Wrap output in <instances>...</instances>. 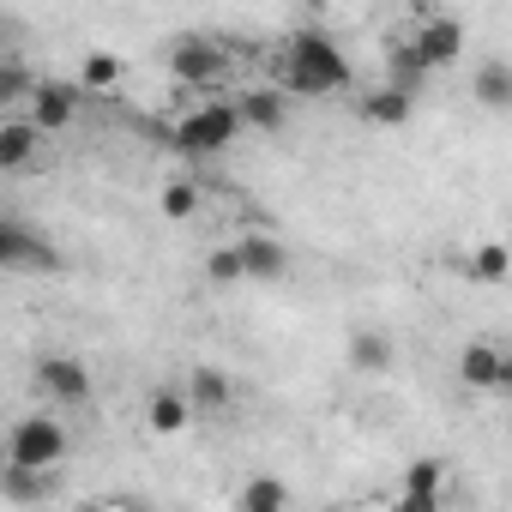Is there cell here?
Instances as JSON below:
<instances>
[{
  "mask_svg": "<svg viewBox=\"0 0 512 512\" xmlns=\"http://www.w3.org/2000/svg\"><path fill=\"white\" fill-rule=\"evenodd\" d=\"M37 386L55 398V404H67V410H79V404H91V368L79 362V356H37Z\"/></svg>",
  "mask_w": 512,
  "mask_h": 512,
  "instance_id": "5b68a950",
  "label": "cell"
},
{
  "mask_svg": "<svg viewBox=\"0 0 512 512\" xmlns=\"http://www.w3.org/2000/svg\"><path fill=\"white\" fill-rule=\"evenodd\" d=\"M290 506V488L278 482V476H253V482H241V494H235V512H284Z\"/></svg>",
  "mask_w": 512,
  "mask_h": 512,
  "instance_id": "ac0fdd59",
  "label": "cell"
},
{
  "mask_svg": "<svg viewBox=\"0 0 512 512\" xmlns=\"http://www.w3.org/2000/svg\"><path fill=\"white\" fill-rule=\"evenodd\" d=\"M205 278L211 284H241V253L235 247H211L205 253Z\"/></svg>",
  "mask_w": 512,
  "mask_h": 512,
  "instance_id": "d4e9b609",
  "label": "cell"
},
{
  "mask_svg": "<svg viewBox=\"0 0 512 512\" xmlns=\"http://www.w3.org/2000/svg\"><path fill=\"white\" fill-rule=\"evenodd\" d=\"M157 205H163V217H175V223H187V217L199 211V187H193L187 175H175V181H163V193H157Z\"/></svg>",
  "mask_w": 512,
  "mask_h": 512,
  "instance_id": "cb8c5ba5",
  "label": "cell"
},
{
  "mask_svg": "<svg viewBox=\"0 0 512 512\" xmlns=\"http://www.w3.org/2000/svg\"><path fill=\"white\" fill-rule=\"evenodd\" d=\"M31 85H37V79H31L25 67H0V103H25Z\"/></svg>",
  "mask_w": 512,
  "mask_h": 512,
  "instance_id": "484cf974",
  "label": "cell"
},
{
  "mask_svg": "<svg viewBox=\"0 0 512 512\" xmlns=\"http://www.w3.org/2000/svg\"><path fill=\"white\" fill-rule=\"evenodd\" d=\"M73 115H79V85H55V79L31 85V97H25V121H31L43 139L61 133V127H73Z\"/></svg>",
  "mask_w": 512,
  "mask_h": 512,
  "instance_id": "52a82bcc",
  "label": "cell"
},
{
  "mask_svg": "<svg viewBox=\"0 0 512 512\" xmlns=\"http://www.w3.org/2000/svg\"><path fill=\"white\" fill-rule=\"evenodd\" d=\"M145 428H151L157 440H175V434H187V428H193V404H187V392H175V386H157V392L145 398Z\"/></svg>",
  "mask_w": 512,
  "mask_h": 512,
  "instance_id": "7c38bea8",
  "label": "cell"
},
{
  "mask_svg": "<svg viewBox=\"0 0 512 512\" xmlns=\"http://www.w3.org/2000/svg\"><path fill=\"white\" fill-rule=\"evenodd\" d=\"M235 253H241V278H253V284H278V278L290 272V253H284V241H272V235H241Z\"/></svg>",
  "mask_w": 512,
  "mask_h": 512,
  "instance_id": "8fae6325",
  "label": "cell"
},
{
  "mask_svg": "<svg viewBox=\"0 0 512 512\" xmlns=\"http://www.w3.org/2000/svg\"><path fill=\"white\" fill-rule=\"evenodd\" d=\"M235 115H241V127H253V133H284V121H290V91H284V85H253V91L235 97Z\"/></svg>",
  "mask_w": 512,
  "mask_h": 512,
  "instance_id": "9c48e42d",
  "label": "cell"
},
{
  "mask_svg": "<svg viewBox=\"0 0 512 512\" xmlns=\"http://www.w3.org/2000/svg\"><path fill=\"white\" fill-rule=\"evenodd\" d=\"M410 115H416V97L398 91V85H374V91L362 97V121H368V127H404Z\"/></svg>",
  "mask_w": 512,
  "mask_h": 512,
  "instance_id": "2e32d148",
  "label": "cell"
},
{
  "mask_svg": "<svg viewBox=\"0 0 512 512\" xmlns=\"http://www.w3.org/2000/svg\"><path fill=\"white\" fill-rule=\"evenodd\" d=\"M314 7H326V0H314Z\"/></svg>",
  "mask_w": 512,
  "mask_h": 512,
  "instance_id": "4316f807",
  "label": "cell"
},
{
  "mask_svg": "<svg viewBox=\"0 0 512 512\" xmlns=\"http://www.w3.org/2000/svg\"><path fill=\"white\" fill-rule=\"evenodd\" d=\"M19 266H55V247L49 241H37L25 223H13V217H0V272H19Z\"/></svg>",
  "mask_w": 512,
  "mask_h": 512,
  "instance_id": "30bf717a",
  "label": "cell"
},
{
  "mask_svg": "<svg viewBox=\"0 0 512 512\" xmlns=\"http://www.w3.org/2000/svg\"><path fill=\"white\" fill-rule=\"evenodd\" d=\"M37 151H43V133H37L25 115L0 121V169H31V163H37Z\"/></svg>",
  "mask_w": 512,
  "mask_h": 512,
  "instance_id": "9a60e30c",
  "label": "cell"
},
{
  "mask_svg": "<svg viewBox=\"0 0 512 512\" xmlns=\"http://www.w3.org/2000/svg\"><path fill=\"white\" fill-rule=\"evenodd\" d=\"M422 79H428V67H422V55L410 49V43H398L392 55H386V85H398V91H422Z\"/></svg>",
  "mask_w": 512,
  "mask_h": 512,
  "instance_id": "ffe728a7",
  "label": "cell"
},
{
  "mask_svg": "<svg viewBox=\"0 0 512 512\" xmlns=\"http://www.w3.org/2000/svg\"><path fill=\"white\" fill-rule=\"evenodd\" d=\"M121 85V61L109 55V49H91L85 61H79V97L91 91V97H109Z\"/></svg>",
  "mask_w": 512,
  "mask_h": 512,
  "instance_id": "d6986e66",
  "label": "cell"
},
{
  "mask_svg": "<svg viewBox=\"0 0 512 512\" xmlns=\"http://www.w3.org/2000/svg\"><path fill=\"white\" fill-rule=\"evenodd\" d=\"M350 368H356V374H386V368H392V344H386L380 332H356V338H350Z\"/></svg>",
  "mask_w": 512,
  "mask_h": 512,
  "instance_id": "44dd1931",
  "label": "cell"
},
{
  "mask_svg": "<svg viewBox=\"0 0 512 512\" xmlns=\"http://www.w3.org/2000/svg\"><path fill=\"white\" fill-rule=\"evenodd\" d=\"M241 133H247V127H241V115H235L229 97H211V103H199V109H187V115L175 121V145L193 151V157H217V151H229Z\"/></svg>",
  "mask_w": 512,
  "mask_h": 512,
  "instance_id": "7a4b0ae2",
  "label": "cell"
},
{
  "mask_svg": "<svg viewBox=\"0 0 512 512\" xmlns=\"http://www.w3.org/2000/svg\"><path fill=\"white\" fill-rule=\"evenodd\" d=\"M458 380L476 386V392H506V386H512V356H506L500 344H464Z\"/></svg>",
  "mask_w": 512,
  "mask_h": 512,
  "instance_id": "ba28073f",
  "label": "cell"
},
{
  "mask_svg": "<svg viewBox=\"0 0 512 512\" xmlns=\"http://www.w3.org/2000/svg\"><path fill=\"white\" fill-rule=\"evenodd\" d=\"M169 73H175L181 85H199V91H217V85H229V79H235V55H229L223 43H205V37H187V43H175V49H169Z\"/></svg>",
  "mask_w": 512,
  "mask_h": 512,
  "instance_id": "277c9868",
  "label": "cell"
},
{
  "mask_svg": "<svg viewBox=\"0 0 512 512\" xmlns=\"http://www.w3.org/2000/svg\"><path fill=\"white\" fill-rule=\"evenodd\" d=\"M73 434L55 422V416H19L13 434H7V464H25V470H55L67 458Z\"/></svg>",
  "mask_w": 512,
  "mask_h": 512,
  "instance_id": "3957f363",
  "label": "cell"
},
{
  "mask_svg": "<svg viewBox=\"0 0 512 512\" xmlns=\"http://www.w3.org/2000/svg\"><path fill=\"white\" fill-rule=\"evenodd\" d=\"M470 85H476V103H482V109H494V115L512 109V67H506V61H482Z\"/></svg>",
  "mask_w": 512,
  "mask_h": 512,
  "instance_id": "e0dca14e",
  "label": "cell"
},
{
  "mask_svg": "<svg viewBox=\"0 0 512 512\" xmlns=\"http://www.w3.org/2000/svg\"><path fill=\"white\" fill-rule=\"evenodd\" d=\"M506 266H512L506 241H482V247L470 253V278H476V284H506Z\"/></svg>",
  "mask_w": 512,
  "mask_h": 512,
  "instance_id": "603a6c76",
  "label": "cell"
},
{
  "mask_svg": "<svg viewBox=\"0 0 512 512\" xmlns=\"http://www.w3.org/2000/svg\"><path fill=\"white\" fill-rule=\"evenodd\" d=\"M404 43L422 55V67H428V73L458 67V61H464V25H458V19H422Z\"/></svg>",
  "mask_w": 512,
  "mask_h": 512,
  "instance_id": "8992f818",
  "label": "cell"
},
{
  "mask_svg": "<svg viewBox=\"0 0 512 512\" xmlns=\"http://www.w3.org/2000/svg\"><path fill=\"white\" fill-rule=\"evenodd\" d=\"M440 488H446V464L440 458H422L404 470V494H398V512H440Z\"/></svg>",
  "mask_w": 512,
  "mask_h": 512,
  "instance_id": "4fadbf2b",
  "label": "cell"
},
{
  "mask_svg": "<svg viewBox=\"0 0 512 512\" xmlns=\"http://www.w3.org/2000/svg\"><path fill=\"white\" fill-rule=\"evenodd\" d=\"M0 488H7L13 500H43L55 482H49V470H25V464H0Z\"/></svg>",
  "mask_w": 512,
  "mask_h": 512,
  "instance_id": "7402d4cb",
  "label": "cell"
},
{
  "mask_svg": "<svg viewBox=\"0 0 512 512\" xmlns=\"http://www.w3.org/2000/svg\"><path fill=\"white\" fill-rule=\"evenodd\" d=\"M187 404H193V416H223V410L235 404L229 374H223V368H211V362H199V368L187 374Z\"/></svg>",
  "mask_w": 512,
  "mask_h": 512,
  "instance_id": "5bb4252c",
  "label": "cell"
},
{
  "mask_svg": "<svg viewBox=\"0 0 512 512\" xmlns=\"http://www.w3.org/2000/svg\"><path fill=\"white\" fill-rule=\"evenodd\" d=\"M278 85L290 97H338L350 91V55L326 31H296L278 55Z\"/></svg>",
  "mask_w": 512,
  "mask_h": 512,
  "instance_id": "6da1fadb",
  "label": "cell"
}]
</instances>
